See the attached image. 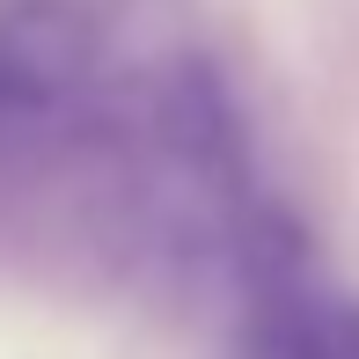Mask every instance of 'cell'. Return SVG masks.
<instances>
[{
    "label": "cell",
    "mask_w": 359,
    "mask_h": 359,
    "mask_svg": "<svg viewBox=\"0 0 359 359\" xmlns=\"http://www.w3.org/2000/svg\"><path fill=\"white\" fill-rule=\"evenodd\" d=\"M103 37L74 0H8L0 8V154H29L88 103Z\"/></svg>",
    "instance_id": "obj_1"
},
{
    "label": "cell",
    "mask_w": 359,
    "mask_h": 359,
    "mask_svg": "<svg viewBox=\"0 0 359 359\" xmlns=\"http://www.w3.org/2000/svg\"><path fill=\"white\" fill-rule=\"evenodd\" d=\"M154 140L191 191H205V198L242 191V125L213 74H198V67L169 74V88L154 95Z\"/></svg>",
    "instance_id": "obj_2"
},
{
    "label": "cell",
    "mask_w": 359,
    "mask_h": 359,
    "mask_svg": "<svg viewBox=\"0 0 359 359\" xmlns=\"http://www.w3.org/2000/svg\"><path fill=\"white\" fill-rule=\"evenodd\" d=\"M257 359H359V308L330 293H271L257 301Z\"/></svg>",
    "instance_id": "obj_3"
}]
</instances>
